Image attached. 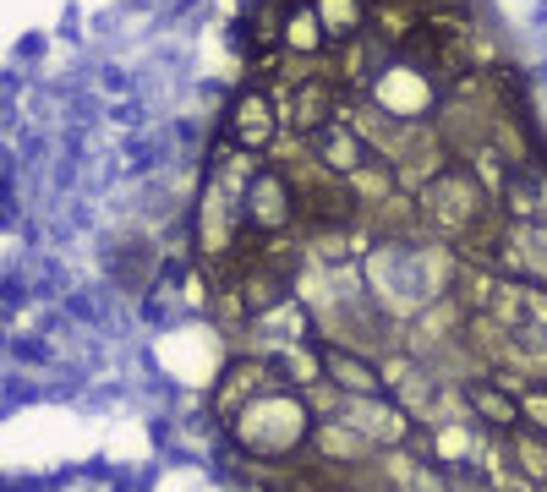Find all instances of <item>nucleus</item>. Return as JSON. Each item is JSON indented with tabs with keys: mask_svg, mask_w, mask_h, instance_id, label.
I'll list each match as a JSON object with an SVG mask.
<instances>
[{
	"mask_svg": "<svg viewBox=\"0 0 547 492\" xmlns=\"http://www.w3.org/2000/svg\"><path fill=\"white\" fill-rule=\"evenodd\" d=\"M301 148H307V159L318 164V170L345 175V181H351V175L372 159V154H367V137L356 132V121H329V126H318V132L301 137Z\"/></svg>",
	"mask_w": 547,
	"mask_h": 492,
	"instance_id": "obj_1",
	"label": "nucleus"
},
{
	"mask_svg": "<svg viewBox=\"0 0 547 492\" xmlns=\"http://www.w3.org/2000/svg\"><path fill=\"white\" fill-rule=\"evenodd\" d=\"M318 367L334 389H345L351 400H367L378 394V367L362 356V350H345V345H318Z\"/></svg>",
	"mask_w": 547,
	"mask_h": 492,
	"instance_id": "obj_2",
	"label": "nucleus"
},
{
	"mask_svg": "<svg viewBox=\"0 0 547 492\" xmlns=\"http://www.w3.org/2000/svg\"><path fill=\"white\" fill-rule=\"evenodd\" d=\"M465 400L476 405V416H487V421H493V427L515 432V421H520V416H515V400H504V394H498L487 378H471V383H465Z\"/></svg>",
	"mask_w": 547,
	"mask_h": 492,
	"instance_id": "obj_3",
	"label": "nucleus"
},
{
	"mask_svg": "<svg viewBox=\"0 0 547 492\" xmlns=\"http://www.w3.org/2000/svg\"><path fill=\"white\" fill-rule=\"evenodd\" d=\"M93 55H99V50H93ZM93 88H99L104 93V99H132V93H137V72H132V66H121V61H110V55H99V77H93Z\"/></svg>",
	"mask_w": 547,
	"mask_h": 492,
	"instance_id": "obj_4",
	"label": "nucleus"
},
{
	"mask_svg": "<svg viewBox=\"0 0 547 492\" xmlns=\"http://www.w3.org/2000/svg\"><path fill=\"white\" fill-rule=\"evenodd\" d=\"M55 39H61V44H83V17H77V6L61 11V28H55Z\"/></svg>",
	"mask_w": 547,
	"mask_h": 492,
	"instance_id": "obj_5",
	"label": "nucleus"
},
{
	"mask_svg": "<svg viewBox=\"0 0 547 492\" xmlns=\"http://www.w3.org/2000/svg\"><path fill=\"white\" fill-rule=\"evenodd\" d=\"M39 55H44V39L39 33H28V39L17 44V61H28V66H39Z\"/></svg>",
	"mask_w": 547,
	"mask_h": 492,
	"instance_id": "obj_6",
	"label": "nucleus"
},
{
	"mask_svg": "<svg viewBox=\"0 0 547 492\" xmlns=\"http://www.w3.org/2000/svg\"><path fill=\"white\" fill-rule=\"evenodd\" d=\"M526 77H531V88H537V93H547V55H537V61L526 66Z\"/></svg>",
	"mask_w": 547,
	"mask_h": 492,
	"instance_id": "obj_7",
	"label": "nucleus"
}]
</instances>
